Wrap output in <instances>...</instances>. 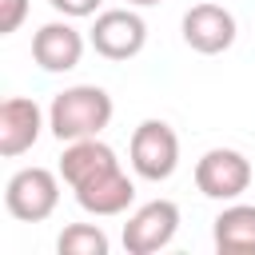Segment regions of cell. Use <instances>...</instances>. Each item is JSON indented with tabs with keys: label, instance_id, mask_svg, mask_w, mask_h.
I'll return each instance as SVG.
<instances>
[{
	"label": "cell",
	"instance_id": "obj_1",
	"mask_svg": "<svg viewBox=\"0 0 255 255\" xmlns=\"http://www.w3.org/2000/svg\"><path fill=\"white\" fill-rule=\"evenodd\" d=\"M112 96L96 84H76V88H64L52 108H48V128L60 143H72V139H88V135H100L108 124H112Z\"/></svg>",
	"mask_w": 255,
	"mask_h": 255
},
{
	"label": "cell",
	"instance_id": "obj_2",
	"mask_svg": "<svg viewBox=\"0 0 255 255\" xmlns=\"http://www.w3.org/2000/svg\"><path fill=\"white\" fill-rule=\"evenodd\" d=\"M131 167L139 179H171V171L179 167V135L171 131V124L163 120H143L135 131H131Z\"/></svg>",
	"mask_w": 255,
	"mask_h": 255
},
{
	"label": "cell",
	"instance_id": "obj_3",
	"mask_svg": "<svg viewBox=\"0 0 255 255\" xmlns=\"http://www.w3.org/2000/svg\"><path fill=\"white\" fill-rule=\"evenodd\" d=\"M60 203V179L48 167H20L4 187V207L20 223H40Z\"/></svg>",
	"mask_w": 255,
	"mask_h": 255
},
{
	"label": "cell",
	"instance_id": "obj_4",
	"mask_svg": "<svg viewBox=\"0 0 255 255\" xmlns=\"http://www.w3.org/2000/svg\"><path fill=\"white\" fill-rule=\"evenodd\" d=\"M195 187L207 199H239L251 187V163L235 147H211L195 163Z\"/></svg>",
	"mask_w": 255,
	"mask_h": 255
},
{
	"label": "cell",
	"instance_id": "obj_5",
	"mask_svg": "<svg viewBox=\"0 0 255 255\" xmlns=\"http://www.w3.org/2000/svg\"><path fill=\"white\" fill-rule=\"evenodd\" d=\"M88 40H92V48H96L104 60H131V56H139L143 44H147V24H143V16L131 12V8H108V12L96 16Z\"/></svg>",
	"mask_w": 255,
	"mask_h": 255
},
{
	"label": "cell",
	"instance_id": "obj_6",
	"mask_svg": "<svg viewBox=\"0 0 255 255\" xmlns=\"http://www.w3.org/2000/svg\"><path fill=\"white\" fill-rule=\"evenodd\" d=\"M175 231H179V207L171 199H151L128 215L124 247H128V255H155L159 247H167L175 239Z\"/></svg>",
	"mask_w": 255,
	"mask_h": 255
},
{
	"label": "cell",
	"instance_id": "obj_7",
	"mask_svg": "<svg viewBox=\"0 0 255 255\" xmlns=\"http://www.w3.org/2000/svg\"><path fill=\"white\" fill-rule=\"evenodd\" d=\"M183 40L203 56H219L235 44V16L223 4H195L183 16Z\"/></svg>",
	"mask_w": 255,
	"mask_h": 255
},
{
	"label": "cell",
	"instance_id": "obj_8",
	"mask_svg": "<svg viewBox=\"0 0 255 255\" xmlns=\"http://www.w3.org/2000/svg\"><path fill=\"white\" fill-rule=\"evenodd\" d=\"M40 128H44L40 104L36 100H24V96H8L0 104V155L4 159L24 155L40 139Z\"/></svg>",
	"mask_w": 255,
	"mask_h": 255
},
{
	"label": "cell",
	"instance_id": "obj_9",
	"mask_svg": "<svg viewBox=\"0 0 255 255\" xmlns=\"http://www.w3.org/2000/svg\"><path fill=\"white\" fill-rule=\"evenodd\" d=\"M32 60L44 72H72L84 60V36L68 20H52L32 36Z\"/></svg>",
	"mask_w": 255,
	"mask_h": 255
},
{
	"label": "cell",
	"instance_id": "obj_10",
	"mask_svg": "<svg viewBox=\"0 0 255 255\" xmlns=\"http://www.w3.org/2000/svg\"><path fill=\"white\" fill-rule=\"evenodd\" d=\"M112 167H120V159H116V151H112L108 143H100L96 135L72 139V143L64 147V155H60V179H64L72 191H76L80 183H88V179L112 171Z\"/></svg>",
	"mask_w": 255,
	"mask_h": 255
},
{
	"label": "cell",
	"instance_id": "obj_11",
	"mask_svg": "<svg viewBox=\"0 0 255 255\" xmlns=\"http://www.w3.org/2000/svg\"><path fill=\"white\" fill-rule=\"evenodd\" d=\"M131 199H135V183L120 167H112V171H104V175L76 187V203L88 215H120V211L131 207Z\"/></svg>",
	"mask_w": 255,
	"mask_h": 255
},
{
	"label": "cell",
	"instance_id": "obj_12",
	"mask_svg": "<svg viewBox=\"0 0 255 255\" xmlns=\"http://www.w3.org/2000/svg\"><path fill=\"white\" fill-rule=\"evenodd\" d=\"M215 247L223 255H255V207L231 203L215 215Z\"/></svg>",
	"mask_w": 255,
	"mask_h": 255
},
{
	"label": "cell",
	"instance_id": "obj_13",
	"mask_svg": "<svg viewBox=\"0 0 255 255\" xmlns=\"http://www.w3.org/2000/svg\"><path fill=\"white\" fill-rule=\"evenodd\" d=\"M60 255H108V235L96 223H72L56 239Z\"/></svg>",
	"mask_w": 255,
	"mask_h": 255
},
{
	"label": "cell",
	"instance_id": "obj_14",
	"mask_svg": "<svg viewBox=\"0 0 255 255\" xmlns=\"http://www.w3.org/2000/svg\"><path fill=\"white\" fill-rule=\"evenodd\" d=\"M28 16V0H0V36H12Z\"/></svg>",
	"mask_w": 255,
	"mask_h": 255
},
{
	"label": "cell",
	"instance_id": "obj_15",
	"mask_svg": "<svg viewBox=\"0 0 255 255\" xmlns=\"http://www.w3.org/2000/svg\"><path fill=\"white\" fill-rule=\"evenodd\" d=\"M56 12H64L68 20H80V16H96V8L104 4V0H48Z\"/></svg>",
	"mask_w": 255,
	"mask_h": 255
},
{
	"label": "cell",
	"instance_id": "obj_16",
	"mask_svg": "<svg viewBox=\"0 0 255 255\" xmlns=\"http://www.w3.org/2000/svg\"><path fill=\"white\" fill-rule=\"evenodd\" d=\"M128 4H139V8H147V4H159V0H128Z\"/></svg>",
	"mask_w": 255,
	"mask_h": 255
}]
</instances>
